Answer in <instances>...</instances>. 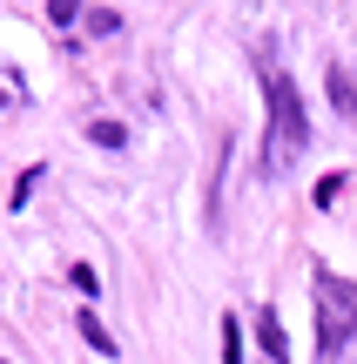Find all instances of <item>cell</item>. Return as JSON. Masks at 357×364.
<instances>
[{
	"label": "cell",
	"mask_w": 357,
	"mask_h": 364,
	"mask_svg": "<svg viewBox=\"0 0 357 364\" xmlns=\"http://www.w3.org/2000/svg\"><path fill=\"white\" fill-rule=\"evenodd\" d=\"M310 290H317V351L337 358L357 338V284H344L337 270H317Z\"/></svg>",
	"instance_id": "7a4b0ae2"
},
{
	"label": "cell",
	"mask_w": 357,
	"mask_h": 364,
	"mask_svg": "<svg viewBox=\"0 0 357 364\" xmlns=\"http://www.w3.org/2000/svg\"><path fill=\"white\" fill-rule=\"evenodd\" d=\"M256 344H263V358L270 364H290V344H283V324H277V311H256Z\"/></svg>",
	"instance_id": "277c9868"
},
{
	"label": "cell",
	"mask_w": 357,
	"mask_h": 364,
	"mask_svg": "<svg viewBox=\"0 0 357 364\" xmlns=\"http://www.w3.org/2000/svg\"><path fill=\"white\" fill-rule=\"evenodd\" d=\"M88 135H94L101 149H121V142H128V129H121V122H88Z\"/></svg>",
	"instance_id": "52a82bcc"
},
{
	"label": "cell",
	"mask_w": 357,
	"mask_h": 364,
	"mask_svg": "<svg viewBox=\"0 0 357 364\" xmlns=\"http://www.w3.org/2000/svg\"><path fill=\"white\" fill-rule=\"evenodd\" d=\"M324 88H331V108H337V115H344V122H357V81H351V68H344V61H331Z\"/></svg>",
	"instance_id": "3957f363"
},
{
	"label": "cell",
	"mask_w": 357,
	"mask_h": 364,
	"mask_svg": "<svg viewBox=\"0 0 357 364\" xmlns=\"http://www.w3.org/2000/svg\"><path fill=\"white\" fill-rule=\"evenodd\" d=\"M81 338H88V344H94V351H101V358H115V338H108V331H101V324H94V317H88V311H81Z\"/></svg>",
	"instance_id": "8992f818"
},
{
	"label": "cell",
	"mask_w": 357,
	"mask_h": 364,
	"mask_svg": "<svg viewBox=\"0 0 357 364\" xmlns=\"http://www.w3.org/2000/svg\"><path fill=\"white\" fill-rule=\"evenodd\" d=\"M0 364H7V358H0Z\"/></svg>",
	"instance_id": "9c48e42d"
},
{
	"label": "cell",
	"mask_w": 357,
	"mask_h": 364,
	"mask_svg": "<svg viewBox=\"0 0 357 364\" xmlns=\"http://www.w3.org/2000/svg\"><path fill=\"white\" fill-rule=\"evenodd\" d=\"M256 68H263V88H270V135H263V162H256V169L277 176L290 156L310 149V122H304V95H297V81L283 75L270 54H256Z\"/></svg>",
	"instance_id": "6da1fadb"
},
{
	"label": "cell",
	"mask_w": 357,
	"mask_h": 364,
	"mask_svg": "<svg viewBox=\"0 0 357 364\" xmlns=\"http://www.w3.org/2000/svg\"><path fill=\"white\" fill-rule=\"evenodd\" d=\"M223 364H243V324L223 317Z\"/></svg>",
	"instance_id": "5b68a950"
},
{
	"label": "cell",
	"mask_w": 357,
	"mask_h": 364,
	"mask_svg": "<svg viewBox=\"0 0 357 364\" xmlns=\"http://www.w3.org/2000/svg\"><path fill=\"white\" fill-rule=\"evenodd\" d=\"M344 182H351V176H324V182H317V203H324V209H331V203H337V196H344Z\"/></svg>",
	"instance_id": "ba28073f"
}]
</instances>
